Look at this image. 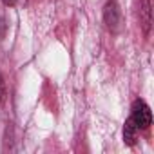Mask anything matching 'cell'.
<instances>
[{"label":"cell","instance_id":"6da1fadb","mask_svg":"<svg viewBox=\"0 0 154 154\" xmlns=\"http://www.w3.org/2000/svg\"><path fill=\"white\" fill-rule=\"evenodd\" d=\"M131 120L134 122V125L138 129H149V125L152 123V114L149 105L143 100H134L132 103V111H131Z\"/></svg>","mask_w":154,"mask_h":154},{"label":"cell","instance_id":"7a4b0ae2","mask_svg":"<svg viewBox=\"0 0 154 154\" xmlns=\"http://www.w3.org/2000/svg\"><path fill=\"white\" fill-rule=\"evenodd\" d=\"M103 22L105 26L111 29V31H118L120 29V22H122V17H120V8L114 0H109V2L103 6Z\"/></svg>","mask_w":154,"mask_h":154},{"label":"cell","instance_id":"3957f363","mask_svg":"<svg viewBox=\"0 0 154 154\" xmlns=\"http://www.w3.org/2000/svg\"><path fill=\"white\" fill-rule=\"evenodd\" d=\"M150 13H152L150 2H149V0H143V2H141V9H140V18H141V26H143L145 33H149V29H150V22H152Z\"/></svg>","mask_w":154,"mask_h":154},{"label":"cell","instance_id":"277c9868","mask_svg":"<svg viewBox=\"0 0 154 154\" xmlns=\"http://www.w3.org/2000/svg\"><path fill=\"white\" fill-rule=\"evenodd\" d=\"M136 132H138V127H136L134 122L129 118V120L125 122V125H123V141H125V145H134V141H136Z\"/></svg>","mask_w":154,"mask_h":154},{"label":"cell","instance_id":"5b68a950","mask_svg":"<svg viewBox=\"0 0 154 154\" xmlns=\"http://www.w3.org/2000/svg\"><path fill=\"white\" fill-rule=\"evenodd\" d=\"M4 94H6V84H4V78L0 76V102H2Z\"/></svg>","mask_w":154,"mask_h":154},{"label":"cell","instance_id":"8992f818","mask_svg":"<svg viewBox=\"0 0 154 154\" xmlns=\"http://www.w3.org/2000/svg\"><path fill=\"white\" fill-rule=\"evenodd\" d=\"M17 2H18V0H2V4H4V6H8V8H13Z\"/></svg>","mask_w":154,"mask_h":154},{"label":"cell","instance_id":"52a82bcc","mask_svg":"<svg viewBox=\"0 0 154 154\" xmlns=\"http://www.w3.org/2000/svg\"><path fill=\"white\" fill-rule=\"evenodd\" d=\"M4 33H6V26H4V22H0V40L4 38Z\"/></svg>","mask_w":154,"mask_h":154}]
</instances>
